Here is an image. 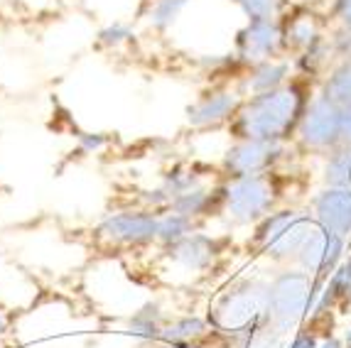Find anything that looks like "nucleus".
<instances>
[{"mask_svg": "<svg viewBox=\"0 0 351 348\" xmlns=\"http://www.w3.org/2000/svg\"><path fill=\"white\" fill-rule=\"evenodd\" d=\"M304 116V99L298 86H280L276 91L256 93L243 99L231 133L239 140H273L282 142L300 125Z\"/></svg>", "mask_w": 351, "mask_h": 348, "instance_id": "nucleus-1", "label": "nucleus"}, {"mask_svg": "<svg viewBox=\"0 0 351 348\" xmlns=\"http://www.w3.org/2000/svg\"><path fill=\"white\" fill-rule=\"evenodd\" d=\"M268 282L239 279L219 295L209 312L211 329L228 336L246 338L256 329L268 324Z\"/></svg>", "mask_w": 351, "mask_h": 348, "instance_id": "nucleus-2", "label": "nucleus"}, {"mask_svg": "<svg viewBox=\"0 0 351 348\" xmlns=\"http://www.w3.org/2000/svg\"><path fill=\"white\" fill-rule=\"evenodd\" d=\"M315 226L317 221L302 211H270L265 219L256 223L253 243L263 256L273 258V260H290V258L300 256L304 240L310 238Z\"/></svg>", "mask_w": 351, "mask_h": 348, "instance_id": "nucleus-3", "label": "nucleus"}, {"mask_svg": "<svg viewBox=\"0 0 351 348\" xmlns=\"http://www.w3.org/2000/svg\"><path fill=\"white\" fill-rule=\"evenodd\" d=\"M276 199L278 189L270 174L239 177V179H228V184L221 186V211L239 226H248L265 219L276 206Z\"/></svg>", "mask_w": 351, "mask_h": 348, "instance_id": "nucleus-4", "label": "nucleus"}, {"mask_svg": "<svg viewBox=\"0 0 351 348\" xmlns=\"http://www.w3.org/2000/svg\"><path fill=\"white\" fill-rule=\"evenodd\" d=\"M312 302V275L290 270L268 282V324L276 331L295 329Z\"/></svg>", "mask_w": 351, "mask_h": 348, "instance_id": "nucleus-5", "label": "nucleus"}, {"mask_svg": "<svg viewBox=\"0 0 351 348\" xmlns=\"http://www.w3.org/2000/svg\"><path fill=\"white\" fill-rule=\"evenodd\" d=\"M158 211L150 209H125L106 216L96 226L94 236L106 248L133 250L158 243Z\"/></svg>", "mask_w": 351, "mask_h": 348, "instance_id": "nucleus-6", "label": "nucleus"}, {"mask_svg": "<svg viewBox=\"0 0 351 348\" xmlns=\"http://www.w3.org/2000/svg\"><path fill=\"white\" fill-rule=\"evenodd\" d=\"M280 155L282 142H273V140H236L234 145L223 152L221 169L228 179L268 174V169L280 160Z\"/></svg>", "mask_w": 351, "mask_h": 348, "instance_id": "nucleus-7", "label": "nucleus"}, {"mask_svg": "<svg viewBox=\"0 0 351 348\" xmlns=\"http://www.w3.org/2000/svg\"><path fill=\"white\" fill-rule=\"evenodd\" d=\"M285 35L278 20H248V25L236 35V59L243 64H261L280 59L285 52Z\"/></svg>", "mask_w": 351, "mask_h": 348, "instance_id": "nucleus-8", "label": "nucleus"}, {"mask_svg": "<svg viewBox=\"0 0 351 348\" xmlns=\"http://www.w3.org/2000/svg\"><path fill=\"white\" fill-rule=\"evenodd\" d=\"M221 253H223L221 238H214V236H206V233H199V231H192L189 236L177 240V243L165 245V258H167V262L192 275L209 273L211 267L217 265Z\"/></svg>", "mask_w": 351, "mask_h": 348, "instance_id": "nucleus-9", "label": "nucleus"}, {"mask_svg": "<svg viewBox=\"0 0 351 348\" xmlns=\"http://www.w3.org/2000/svg\"><path fill=\"white\" fill-rule=\"evenodd\" d=\"M341 133V108L332 101L322 99L312 101L304 108V116L300 121V140L310 150H327L339 142Z\"/></svg>", "mask_w": 351, "mask_h": 348, "instance_id": "nucleus-10", "label": "nucleus"}, {"mask_svg": "<svg viewBox=\"0 0 351 348\" xmlns=\"http://www.w3.org/2000/svg\"><path fill=\"white\" fill-rule=\"evenodd\" d=\"M241 103H243V99L239 91L211 88L187 105V123L194 130H214L219 125H226V123L231 125Z\"/></svg>", "mask_w": 351, "mask_h": 348, "instance_id": "nucleus-11", "label": "nucleus"}, {"mask_svg": "<svg viewBox=\"0 0 351 348\" xmlns=\"http://www.w3.org/2000/svg\"><path fill=\"white\" fill-rule=\"evenodd\" d=\"M341 245H344V238L334 236V233H329L327 228L317 223L315 231L310 233V238L304 240L298 260L304 267V273L329 275V270H334V265H337V260L341 256Z\"/></svg>", "mask_w": 351, "mask_h": 348, "instance_id": "nucleus-12", "label": "nucleus"}, {"mask_svg": "<svg viewBox=\"0 0 351 348\" xmlns=\"http://www.w3.org/2000/svg\"><path fill=\"white\" fill-rule=\"evenodd\" d=\"M315 214L319 226L344 238L351 231V189L329 186L315 199Z\"/></svg>", "mask_w": 351, "mask_h": 348, "instance_id": "nucleus-13", "label": "nucleus"}, {"mask_svg": "<svg viewBox=\"0 0 351 348\" xmlns=\"http://www.w3.org/2000/svg\"><path fill=\"white\" fill-rule=\"evenodd\" d=\"M290 74V64L285 59H270V62H261L248 69V76L243 79V88L251 96L265 91H276V88L285 86V79Z\"/></svg>", "mask_w": 351, "mask_h": 348, "instance_id": "nucleus-14", "label": "nucleus"}, {"mask_svg": "<svg viewBox=\"0 0 351 348\" xmlns=\"http://www.w3.org/2000/svg\"><path fill=\"white\" fill-rule=\"evenodd\" d=\"M209 319H199V316H180V319H170L160 331L158 343H180V346H194L197 341L209 336Z\"/></svg>", "mask_w": 351, "mask_h": 348, "instance_id": "nucleus-15", "label": "nucleus"}, {"mask_svg": "<svg viewBox=\"0 0 351 348\" xmlns=\"http://www.w3.org/2000/svg\"><path fill=\"white\" fill-rule=\"evenodd\" d=\"M282 25V35H285L287 49H310L319 42V27L312 12H295L293 18L285 20Z\"/></svg>", "mask_w": 351, "mask_h": 348, "instance_id": "nucleus-16", "label": "nucleus"}, {"mask_svg": "<svg viewBox=\"0 0 351 348\" xmlns=\"http://www.w3.org/2000/svg\"><path fill=\"white\" fill-rule=\"evenodd\" d=\"M167 321L170 319L165 316V312L158 307V304H145V307H141L133 316H130V331H133L135 336L158 343L160 331L165 329Z\"/></svg>", "mask_w": 351, "mask_h": 348, "instance_id": "nucleus-17", "label": "nucleus"}, {"mask_svg": "<svg viewBox=\"0 0 351 348\" xmlns=\"http://www.w3.org/2000/svg\"><path fill=\"white\" fill-rule=\"evenodd\" d=\"M189 3H192V0H150L145 10V18L152 29L165 32V29H170L172 25L180 20V15L184 12V8H187Z\"/></svg>", "mask_w": 351, "mask_h": 348, "instance_id": "nucleus-18", "label": "nucleus"}, {"mask_svg": "<svg viewBox=\"0 0 351 348\" xmlns=\"http://www.w3.org/2000/svg\"><path fill=\"white\" fill-rule=\"evenodd\" d=\"M194 231V221L187 216L177 214V211H165L158 219V243L162 245H172L177 240H182L184 236Z\"/></svg>", "mask_w": 351, "mask_h": 348, "instance_id": "nucleus-19", "label": "nucleus"}, {"mask_svg": "<svg viewBox=\"0 0 351 348\" xmlns=\"http://www.w3.org/2000/svg\"><path fill=\"white\" fill-rule=\"evenodd\" d=\"M324 99L337 103L339 108L351 105V62L341 64L339 69L329 76V82L324 84Z\"/></svg>", "mask_w": 351, "mask_h": 348, "instance_id": "nucleus-20", "label": "nucleus"}, {"mask_svg": "<svg viewBox=\"0 0 351 348\" xmlns=\"http://www.w3.org/2000/svg\"><path fill=\"white\" fill-rule=\"evenodd\" d=\"M327 184L351 189V147H344L341 152H334L327 164Z\"/></svg>", "mask_w": 351, "mask_h": 348, "instance_id": "nucleus-21", "label": "nucleus"}, {"mask_svg": "<svg viewBox=\"0 0 351 348\" xmlns=\"http://www.w3.org/2000/svg\"><path fill=\"white\" fill-rule=\"evenodd\" d=\"M234 3L248 20H278L282 10V0H234Z\"/></svg>", "mask_w": 351, "mask_h": 348, "instance_id": "nucleus-22", "label": "nucleus"}, {"mask_svg": "<svg viewBox=\"0 0 351 348\" xmlns=\"http://www.w3.org/2000/svg\"><path fill=\"white\" fill-rule=\"evenodd\" d=\"M241 348H282V334L270 324H265L253 331V334H248Z\"/></svg>", "mask_w": 351, "mask_h": 348, "instance_id": "nucleus-23", "label": "nucleus"}, {"mask_svg": "<svg viewBox=\"0 0 351 348\" xmlns=\"http://www.w3.org/2000/svg\"><path fill=\"white\" fill-rule=\"evenodd\" d=\"M133 37L128 25L123 23H116V25H108L99 32V45L101 47H108V49H116V47L125 45V42Z\"/></svg>", "mask_w": 351, "mask_h": 348, "instance_id": "nucleus-24", "label": "nucleus"}, {"mask_svg": "<svg viewBox=\"0 0 351 348\" xmlns=\"http://www.w3.org/2000/svg\"><path fill=\"white\" fill-rule=\"evenodd\" d=\"M329 292H332V297L341 299V302L351 304V260L332 277V287H329Z\"/></svg>", "mask_w": 351, "mask_h": 348, "instance_id": "nucleus-25", "label": "nucleus"}, {"mask_svg": "<svg viewBox=\"0 0 351 348\" xmlns=\"http://www.w3.org/2000/svg\"><path fill=\"white\" fill-rule=\"evenodd\" d=\"M339 142L344 147H351V105L341 108V133H339Z\"/></svg>", "mask_w": 351, "mask_h": 348, "instance_id": "nucleus-26", "label": "nucleus"}, {"mask_svg": "<svg viewBox=\"0 0 351 348\" xmlns=\"http://www.w3.org/2000/svg\"><path fill=\"white\" fill-rule=\"evenodd\" d=\"M290 348H317V341L312 334H300V336H295V341L290 343Z\"/></svg>", "mask_w": 351, "mask_h": 348, "instance_id": "nucleus-27", "label": "nucleus"}, {"mask_svg": "<svg viewBox=\"0 0 351 348\" xmlns=\"http://www.w3.org/2000/svg\"><path fill=\"white\" fill-rule=\"evenodd\" d=\"M337 12H339V18L344 20V25L351 27V0H337Z\"/></svg>", "mask_w": 351, "mask_h": 348, "instance_id": "nucleus-28", "label": "nucleus"}, {"mask_svg": "<svg viewBox=\"0 0 351 348\" xmlns=\"http://www.w3.org/2000/svg\"><path fill=\"white\" fill-rule=\"evenodd\" d=\"M317 348H341V341L339 338H329V341H324L322 346H317Z\"/></svg>", "mask_w": 351, "mask_h": 348, "instance_id": "nucleus-29", "label": "nucleus"}, {"mask_svg": "<svg viewBox=\"0 0 351 348\" xmlns=\"http://www.w3.org/2000/svg\"><path fill=\"white\" fill-rule=\"evenodd\" d=\"M5 329H8V316L0 312V334H5Z\"/></svg>", "mask_w": 351, "mask_h": 348, "instance_id": "nucleus-30", "label": "nucleus"}, {"mask_svg": "<svg viewBox=\"0 0 351 348\" xmlns=\"http://www.w3.org/2000/svg\"><path fill=\"white\" fill-rule=\"evenodd\" d=\"M155 348H192V346H180V343H158Z\"/></svg>", "mask_w": 351, "mask_h": 348, "instance_id": "nucleus-31", "label": "nucleus"}, {"mask_svg": "<svg viewBox=\"0 0 351 348\" xmlns=\"http://www.w3.org/2000/svg\"><path fill=\"white\" fill-rule=\"evenodd\" d=\"M346 348H351V331L346 334Z\"/></svg>", "mask_w": 351, "mask_h": 348, "instance_id": "nucleus-32", "label": "nucleus"}, {"mask_svg": "<svg viewBox=\"0 0 351 348\" xmlns=\"http://www.w3.org/2000/svg\"><path fill=\"white\" fill-rule=\"evenodd\" d=\"M344 49H346V52H349V57H351V40H349V42H346V45H344Z\"/></svg>", "mask_w": 351, "mask_h": 348, "instance_id": "nucleus-33", "label": "nucleus"}]
</instances>
